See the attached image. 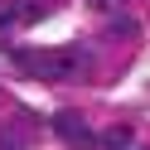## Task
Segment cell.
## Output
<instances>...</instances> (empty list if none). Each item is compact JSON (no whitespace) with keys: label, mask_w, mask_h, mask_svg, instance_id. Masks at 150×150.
I'll use <instances>...</instances> for the list:
<instances>
[{"label":"cell","mask_w":150,"mask_h":150,"mask_svg":"<svg viewBox=\"0 0 150 150\" xmlns=\"http://www.w3.org/2000/svg\"><path fill=\"white\" fill-rule=\"evenodd\" d=\"M15 58L24 63V73H34V78H44V82L82 78V63H87L78 49H53V53H44V49H20Z\"/></svg>","instance_id":"cell-1"},{"label":"cell","mask_w":150,"mask_h":150,"mask_svg":"<svg viewBox=\"0 0 150 150\" xmlns=\"http://www.w3.org/2000/svg\"><path fill=\"white\" fill-rule=\"evenodd\" d=\"M53 136L58 140H68V145H87V121L78 116V111H53Z\"/></svg>","instance_id":"cell-2"},{"label":"cell","mask_w":150,"mask_h":150,"mask_svg":"<svg viewBox=\"0 0 150 150\" xmlns=\"http://www.w3.org/2000/svg\"><path fill=\"white\" fill-rule=\"evenodd\" d=\"M107 34L111 39H136V20L131 15H116V20H107Z\"/></svg>","instance_id":"cell-3"},{"label":"cell","mask_w":150,"mask_h":150,"mask_svg":"<svg viewBox=\"0 0 150 150\" xmlns=\"http://www.w3.org/2000/svg\"><path fill=\"white\" fill-rule=\"evenodd\" d=\"M131 140H136V136H131L126 126H111L107 136H102V145H107V150H131Z\"/></svg>","instance_id":"cell-4"},{"label":"cell","mask_w":150,"mask_h":150,"mask_svg":"<svg viewBox=\"0 0 150 150\" xmlns=\"http://www.w3.org/2000/svg\"><path fill=\"white\" fill-rule=\"evenodd\" d=\"M126 0H87V10H97V15H107V20H116V15H126L121 10Z\"/></svg>","instance_id":"cell-5"},{"label":"cell","mask_w":150,"mask_h":150,"mask_svg":"<svg viewBox=\"0 0 150 150\" xmlns=\"http://www.w3.org/2000/svg\"><path fill=\"white\" fill-rule=\"evenodd\" d=\"M0 150H24L20 131H5V126H0Z\"/></svg>","instance_id":"cell-6"}]
</instances>
